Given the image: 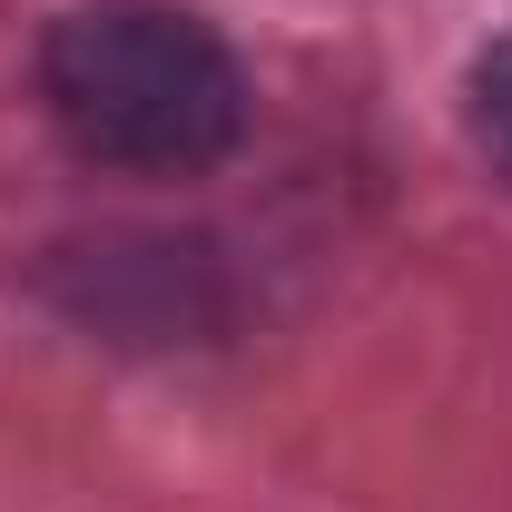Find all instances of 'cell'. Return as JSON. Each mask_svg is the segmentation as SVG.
<instances>
[{"mask_svg":"<svg viewBox=\"0 0 512 512\" xmlns=\"http://www.w3.org/2000/svg\"><path fill=\"white\" fill-rule=\"evenodd\" d=\"M473 138H483V158L512 178V30L473 60Z\"/></svg>","mask_w":512,"mask_h":512,"instance_id":"obj_3","label":"cell"},{"mask_svg":"<svg viewBox=\"0 0 512 512\" xmlns=\"http://www.w3.org/2000/svg\"><path fill=\"white\" fill-rule=\"evenodd\" d=\"M50 286L69 296V316L128 335V345H188L227 316L217 296V266L188 237H109V247H69L50 266Z\"/></svg>","mask_w":512,"mask_h":512,"instance_id":"obj_2","label":"cell"},{"mask_svg":"<svg viewBox=\"0 0 512 512\" xmlns=\"http://www.w3.org/2000/svg\"><path fill=\"white\" fill-rule=\"evenodd\" d=\"M40 99L79 158L197 178L247 138V69L178 0H79L40 40Z\"/></svg>","mask_w":512,"mask_h":512,"instance_id":"obj_1","label":"cell"}]
</instances>
